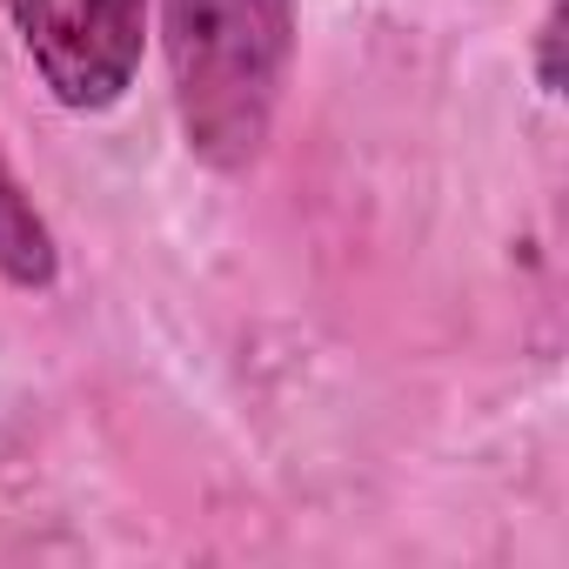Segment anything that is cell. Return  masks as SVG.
<instances>
[{
    "instance_id": "cell-1",
    "label": "cell",
    "mask_w": 569,
    "mask_h": 569,
    "mask_svg": "<svg viewBox=\"0 0 569 569\" xmlns=\"http://www.w3.org/2000/svg\"><path fill=\"white\" fill-rule=\"evenodd\" d=\"M161 54L188 154L248 174L296 74V0H161Z\"/></svg>"
},
{
    "instance_id": "cell-2",
    "label": "cell",
    "mask_w": 569,
    "mask_h": 569,
    "mask_svg": "<svg viewBox=\"0 0 569 569\" xmlns=\"http://www.w3.org/2000/svg\"><path fill=\"white\" fill-rule=\"evenodd\" d=\"M41 88L68 114H108L128 101L148 48V0H0Z\"/></svg>"
},
{
    "instance_id": "cell-3",
    "label": "cell",
    "mask_w": 569,
    "mask_h": 569,
    "mask_svg": "<svg viewBox=\"0 0 569 569\" xmlns=\"http://www.w3.org/2000/svg\"><path fill=\"white\" fill-rule=\"evenodd\" d=\"M54 268H61L54 234H48L41 208L28 201L21 174L8 168V154H0V274H8L14 289H48Z\"/></svg>"
},
{
    "instance_id": "cell-4",
    "label": "cell",
    "mask_w": 569,
    "mask_h": 569,
    "mask_svg": "<svg viewBox=\"0 0 569 569\" xmlns=\"http://www.w3.org/2000/svg\"><path fill=\"white\" fill-rule=\"evenodd\" d=\"M562 0H549V14H542V34H536V74H542V94H562Z\"/></svg>"
}]
</instances>
